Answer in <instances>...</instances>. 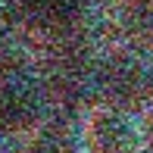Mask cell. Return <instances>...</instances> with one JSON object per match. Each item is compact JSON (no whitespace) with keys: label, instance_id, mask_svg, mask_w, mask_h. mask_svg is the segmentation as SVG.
<instances>
[{"label":"cell","instance_id":"obj_1","mask_svg":"<svg viewBox=\"0 0 153 153\" xmlns=\"http://www.w3.org/2000/svg\"><path fill=\"white\" fill-rule=\"evenodd\" d=\"M100 91L113 109L131 113L153 100V69L134 53H116L100 69Z\"/></svg>","mask_w":153,"mask_h":153},{"label":"cell","instance_id":"obj_2","mask_svg":"<svg viewBox=\"0 0 153 153\" xmlns=\"http://www.w3.org/2000/svg\"><path fill=\"white\" fill-rule=\"evenodd\" d=\"M85 141L91 153H134L141 134H137V125L128 113L103 106L88 119Z\"/></svg>","mask_w":153,"mask_h":153},{"label":"cell","instance_id":"obj_3","mask_svg":"<svg viewBox=\"0 0 153 153\" xmlns=\"http://www.w3.org/2000/svg\"><path fill=\"white\" fill-rule=\"evenodd\" d=\"M44 103L34 85L19 78L0 81V134H19V131H31L38 125Z\"/></svg>","mask_w":153,"mask_h":153},{"label":"cell","instance_id":"obj_4","mask_svg":"<svg viewBox=\"0 0 153 153\" xmlns=\"http://www.w3.org/2000/svg\"><path fill=\"white\" fill-rule=\"evenodd\" d=\"M28 10L41 22H50V25H62L75 16L78 10V0H28Z\"/></svg>","mask_w":153,"mask_h":153},{"label":"cell","instance_id":"obj_5","mask_svg":"<svg viewBox=\"0 0 153 153\" xmlns=\"http://www.w3.org/2000/svg\"><path fill=\"white\" fill-rule=\"evenodd\" d=\"M25 153H75V147H72V141H69L62 131L47 128V131H38V134H34V141L28 144Z\"/></svg>","mask_w":153,"mask_h":153},{"label":"cell","instance_id":"obj_6","mask_svg":"<svg viewBox=\"0 0 153 153\" xmlns=\"http://www.w3.org/2000/svg\"><path fill=\"white\" fill-rule=\"evenodd\" d=\"M147 28H150V38H153V10H150V19H147Z\"/></svg>","mask_w":153,"mask_h":153}]
</instances>
